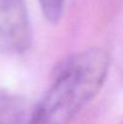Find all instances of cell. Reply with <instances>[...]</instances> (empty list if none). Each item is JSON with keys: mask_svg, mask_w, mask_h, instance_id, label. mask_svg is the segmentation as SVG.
I'll use <instances>...</instances> for the list:
<instances>
[{"mask_svg": "<svg viewBox=\"0 0 123 124\" xmlns=\"http://www.w3.org/2000/svg\"><path fill=\"white\" fill-rule=\"evenodd\" d=\"M109 69L110 55L99 47L65 59L40 102L34 106L32 124H71L100 92Z\"/></svg>", "mask_w": 123, "mask_h": 124, "instance_id": "6da1fadb", "label": "cell"}, {"mask_svg": "<svg viewBox=\"0 0 123 124\" xmlns=\"http://www.w3.org/2000/svg\"><path fill=\"white\" fill-rule=\"evenodd\" d=\"M33 41V28L24 0H0V54L27 52Z\"/></svg>", "mask_w": 123, "mask_h": 124, "instance_id": "7a4b0ae2", "label": "cell"}, {"mask_svg": "<svg viewBox=\"0 0 123 124\" xmlns=\"http://www.w3.org/2000/svg\"><path fill=\"white\" fill-rule=\"evenodd\" d=\"M33 112L25 98L0 90V124H32Z\"/></svg>", "mask_w": 123, "mask_h": 124, "instance_id": "3957f363", "label": "cell"}, {"mask_svg": "<svg viewBox=\"0 0 123 124\" xmlns=\"http://www.w3.org/2000/svg\"><path fill=\"white\" fill-rule=\"evenodd\" d=\"M65 0H39L42 15L49 23H58L63 16Z\"/></svg>", "mask_w": 123, "mask_h": 124, "instance_id": "277c9868", "label": "cell"}]
</instances>
